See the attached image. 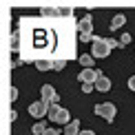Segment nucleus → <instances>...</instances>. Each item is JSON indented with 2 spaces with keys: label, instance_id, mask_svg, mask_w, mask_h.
Instances as JSON below:
<instances>
[{
  "label": "nucleus",
  "instance_id": "39448f33",
  "mask_svg": "<svg viewBox=\"0 0 135 135\" xmlns=\"http://www.w3.org/2000/svg\"><path fill=\"white\" fill-rule=\"evenodd\" d=\"M102 75V71L100 69H93V66H86V69H82V73H78V78H80V82H93Z\"/></svg>",
  "mask_w": 135,
  "mask_h": 135
},
{
  "label": "nucleus",
  "instance_id": "9d476101",
  "mask_svg": "<svg viewBox=\"0 0 135 135\" xmlns=\"http://www.w3.org/2000/svg\"><path fill=\"white\" fill-rule=\"evenodd\" d=\"M33 64L38 66V71H49V69H53V60H51V58H40V60H36Z\"/></svg>",
  "mask_w": 135,
  "mask_h": 135
},
{
  "label": "nucleus",
  "instance_id": "dca6fc26",
  "mask_svg": "<svg viewBox=\"0 0 135 135\" xmlns=\"http://www.w3.org/2000/svg\"><path fill=\"white\" fill-rule=\"evenodd\" d=\"M93 91H95L93 82H82V93H93Z\"/></svg>",
  "mask_w": 135,
  "mask_h": 135
},
{
  "label": "nucleus",
  "instance_id": "f257e3e1",
  "mask_svg": "<svg viewBox=\"0 0 135 135\" xmlns=\"http://www.w3.org/2000/svg\"><path fill=\"white\" fill-rule=\"evenodd\" d=\"M115 47H122L120 40H113V38H100L95 36V40L91 42V55L93 58H106Z\"/></svg>",
  "mask_w": 135,
  "mask_h": 135
},
{
  "label": "nucleus",
  "instance_id": "412c9836",
  "mask_svg": "<svg viewBox=\"0 0 135 135\" xmlns=\"http://www.w3.org/2000/svg\"><path fill=\"white\" fill-rule=\"evenodd\" d=\"M42 135H60V133H58V131H55V128H47V131H44Z\"/></svg>",
  "mask_w": 135,
  "mask_h": 135
},
{
  "label": "nucleus",
  "instance_id": "6ab92c4d",
  "mask_svg": "<svg viewBox=\"0 0 135 135\" xmlns=\"http://www.w3.org/2000/svg\"><path fill=\"white\" fill-rule=\"evenodd\" d=\"M9 91H11V93H9V95H11V100H16V98H18V89H16V86H11Z\"/></svg>",
  "mask_w": 135,
  "mask_h": 135
},
{
  "label": "nucleus",
  "instance_id": "f3484780",
  "mask_svg": "<svg viewBox=\"0 0 135 135\" xmlns=\"http://www.w3.org/2000/svg\"><path fill=\"white\" fill-rule=\"evenodd\" d=\"M80 40L82 42H93L95 36H93V33H80Z\"/></svg>",
  "mask_w": 135,
  "mask_h": 135
},
{
  "label": "nucleus",
  "instance_id": "f8f14e48",
  "mask_svg": "<svg viewBox=\"0 0 135 135\" xmlns=\"http://www.w3.org/2000/svg\"><path fill=\"white\" fill-rule=\"evenodd\" d=\"M47 128H49V126H47V122L40 120V122H36V124L31 126V133H33V135H42L44 131H47Z\"/></svg>",
  "mask_w": 135,
  "mask_h": 135
},
{
  "label": "nucleus",
  "instance_id": "20e7f679",
  "mask_svg": "<svg viewBox=\"0 0 135 135\" xmlns=\"http://www.w3.org/2000/svg\"><path fill=\"white\" fill-rule=\"evenodd\" d=\"M49 109H51V102H47V100H38V102H33L29 106V113L33 117H44V115H49Z\"/></svg>",
  "mask_w": 135,
  "mask_h": 135
},
{
  "label": "nucleus",
  "instance_id": "6e6552de",
  "mask_svg": "<svg viewBox=\"0 0 135 135\" xmlns=\"http://www.w3.org/2000/svg\"><path fill=\"white\" fill-rule=\"evenodd\" d=\"M109 89H111V80L106 75H100L98 80H95V91L98 93H106Z\"/></svg>",
  "mask_w": 135,
  "mask_h": 135
},
{
  "label": "nucleus",
  "instance_id": "4be33fe9",
  "mask_svg": "<svg viewBox=\"0 0 135 135\" xmlns=\"http://www.w3.org/2000/svg\"><path fill=\"white\" fill-rule=\"evenodd\" d=\"M80 135H95L93 131H80Z\"/></svg>",
  "mask_w": 135,
  "mask_h": 135
},
{
  "label": "nucleus",
  "instance_id": "f03ea898",
  "mask_svg": "<svg viewBox=\"0 0 135 135\" xmlns=\"http://www.w3.org/2000/svg\"><path fill=\"white\" fill-rule=\"evenodd\" d=\"M49 120L58 122V124H69L71 117H69V111H66V109H62L58 102H53L51 109H49Z\"/></svg>",
  "mask_w": 135,
  "mask_h": 135
},
{
  "label": "nucleus",
  "instance_id": "1a4fd4ad",
  "mask_svg": "<svg viewBox=\"0 0 135 135\" xmlns=\"http://www.w3.org/2000/svg\"><path fill=\"white\" fill-rule=\"evenodd\" d=\"M64 135H80V120H71L64 124Z\"/></svg>",
  "mask_w": 135,
  "mask_h": 135
},
{
  "label": "nucleus",
  "instance_id": "4468645a",
  "mask_svg": "<svg viewBox=\"0 0 135 135\" xmlns=\"http://www.w3.org/2000/svg\"><path fill=\"white\" fill-rule=\"evenodd\" d=\"M18 44H20V36H18V33H11V40H9L11 51H18Z\"/></svg>",
  "mask_w": 135,
  "mask_h": 135
},
{
  "label": "nucleus",
  "instance_id": "2eb2a0df",
  "mask_svg": "<svg viewBox=\"0 0 135 135\" xmlns=\"http://www.w3.org/2000/svg\"><path fill=\"white\" fill-rule=\"evenodd\" d=\"M64 66H66V58H55V60H53V69H55V71L64 69Z\"/></svg>",
  "mask_w": 135,
  "mask_h": 135
},
{
  "label": "nucleus",
  "instance_id": "9b49d317",
  "mask_svg": "<svg viewBox=\"0 0 135 135\" xmlns=\"http://www.w3.org/2000/svg\"><path fill=\"white\" fill-rule=\"evenodd\" d=\"M124 22H126V18H124L122 13H117V16H113V20H111V25H109V27H111V31H115V29H120Z\"/></svg>",
  "mask_w": 135,
  "mask_h": 135
},
{
  "label": "nucleus",
  "instance_id": "0eeeda50",
  "mask_svg": "<svg viewBox=\"0 0 135 135\" xmlns=\"http://www.w3.org/2000/svg\"><path fill=\"white\" fill-rule=\"evenodd\" d=\"M78 31L80 33H93V18L84 16L82 20H78Z\"/></svg>",
  "mask_w": 135,
  "mask_h": 135
},
{
  "label": "nucleus",
  "instance_id": "a211bd4d",
  "mask_svg": "<svg viewBox=\"0 0 135 135\" xmlns=\"http://www.w3.org/2000/svg\"><path fill=\"white\" fill-rule=\"evenodd\" d=\"M131 42V33H124V36H120V44L124 47V44H128Z\"/></svg>",
  "mask_w": 135,
  "mask_h": 135
},
{
  "label": "nucleus",
  "instance_id": "ddd939ff",
  "mask_svg": "<svg viewBox=\"0 0 135 135\" xmlns=\"http://www.w3.org/2000/svg\"><path fill=\"white\" fill-rule=\"evenodd\" d=\"M93 60H95V58H93L91 53H86V55H80V64L84 66V69H86V66H93Z\"/></svg>",
  "mask_w": 135,
  "mask_h": 135
},
{
  "label": "nucleus",
  "instance_id": "7ed1b4c3",
  "mask_svg": "<svg viewBox=\"0 0 135 135\" xmlns=\"http://www.w3.org/2000/svg\"><path fill=\"white\" fill-rule=\"evenodd\" d=\"M93 109H95V115L104 117L106 122H113V120H115V115H117V109H115V104H113V102H102V104H95Z\"/></svg>",
  "mask_w": 135,
  "mask_h": 135
},
{
  "label": "nucleus",
  "instance_id": "423d86ee",
  "mask_svg": "<svg viewBox=\"0 0 135 135\" xmlns=\"http://www.w3.org/2000/svg\"><path fill=\"white\" fill-rule=\"evenodd\" d=\"M40 93H42V100H47V102H58V93H55V89L51 86V84H42V89H40Z\"/></svg>",
  "mask_w": 135,
  "mask_h": 135
},
{
  "label": "nucleus",
  "instance_id": "aec40b11",
  "mask_svg": "<svg viewBox=\"0 0 135 135\" xmlns=\"http://www.w3.org/2000/svg\"><path fill=\"white\" fill-rule=\"evenodd\" d=\"M128 89H131V91H135V75L128 78Z\"/></svg>",
  "mask_w": 135,
  "mask_h": 135
}]
</instances>
